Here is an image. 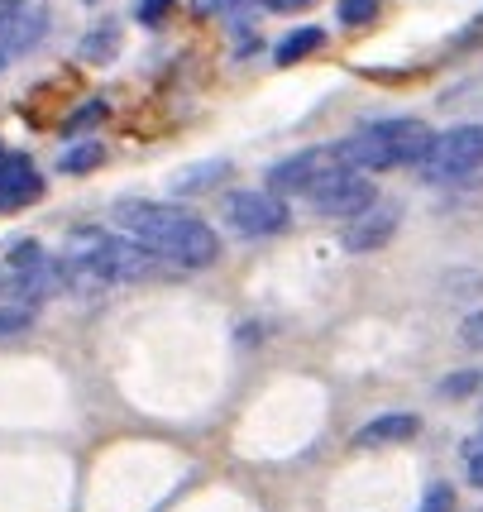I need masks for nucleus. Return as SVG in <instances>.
<instances>
[{"mask_svg": "<svg viewBox=\"0 0 483 512\" xmlns=\"http://www.w3.org/2000/svg\"><path fill=\"white\" fill-rule=\"evenodd\" d=\"M115 221L134 245L154 249L158 259L173 268H211L220 259L216 230L201 216L173 206V201H120Z\"/></svg>", "mask_w": 483, "mask_h": 512, "instance_id": "1", "label": "nucleus"}, {"mask_svg": "<svg viewBox=\"0 0 483 512\" xmlns=\"http://www.w3.org/2000/svg\"><path fill=\"white\" fill-rule=\"evenodd\" d=\"M436 134L426 130L421 120H378L369 130L340 139V163L354 168V173H388V168H407V163H421L426 149H431Z\"/></svg>", "mask_w": 483, "mask_h": 512, "instance_id": "2", "label": "nucleus"}, {"mask_svg": "<svg viewBox=\"0 0 483 512\" xmlns=\"http://www.w3.org/2000/svg\"><path fill=\"white\" fill-rule=\"evenodd\" d=\"M220 216L240 240H268L287 225V201L278 192H264V187H244V192H230L220 201Z\"/></svg>", "mask_w": 483, "mask_h": 512, "instance_id": "3", "label": "nucleus"}, {"mask_svg": "<svg viewBox=\"0 0 483 512\" xmlns=\"http://www.w3.org/2000/svg\"><path fill=\"white\" fill-rule=\"evenodd\" d=\"M417 168L426 182H450L483 168V125H460V130L436 134Z\"/></svg>", "mask_w": 483, "mask_h": 512, "instance_id": "4", "label": "nucleus"}, {"mask_svg": "<svg viewBox=\"0 0 483 512\" xmlns=\"http://www.w3.org/2000/svg\"><path fill=\"white\" fill-rule=\"evenodd\" d=\"M311 206H316V216H340V221H354V216H364L369 206L378 201L374 182L369 173H354V168H335L330 178H321L311 187Z\"/></svg>", "mask_w": 483, "mask_h": 512, "instance_id": "5", "label": "nucleus"}, {"mask_svg": "<svg viewBox=\"0 0 483 512\" xmlns=\"http://www.w3.org/2000/svg\"><path fill=\"white\" fill-rule=\"evenodd\" d=\"M335 168H345L335 144H326V149H302V154H292L268 168V192H278V197H287V192H292V197H311V187L321 178H330Z\"/></svg>", "mask_w": 483, "mask_h": 512, "instance_id": "6", "label": "nucleus"}, {"mask_svg": "<svg viewBox=\"0 0 483 512\" xmlns=\"http://www.w3.org/2000/svg\"><path fill=\"white\" fill-rule=\"evenodd\" d=\"M397 221H402L397 216V201H374L364 216H354L345 225V249L350 254H378L397 235Z\"/></svg>", "mask_w": 483, "mask_h": 512, "instance_id": "7", "label": "nucleus"}, {"mask_svg": "<svg viewBox=\"0 0 483 512\" xmlns=\"http://www.w3.org/2000/svg\"><path fill=\"white\" fill-rule=\"evenodd\" d=\"M48 34V5L44 0H24L20 10L5 20L0 29V53L10 58V53H29V48H39V39Z\"/></svg>", "mask_w": 483, "mask_h": 512, "instance_id": "8", "label": "nucleus"}, {"mask_svg": "<svg viewBox=\"0 0 483 512\" xmlns=\"http://www.w3.org/2000/svg\"><path fill=\"white\" fill-rule=\"evenodd\" d=\"M44 192V178L34 173V163L24 154H0V206L15 211L24 201H34Z\"/></svg>", "mask_w": 483, "mask_h": 512, "instance_id": "9", "label": "nucleus"}, {"mask_svg": "<svg viewBox=\"0 0 483 512\" xmlns=\"http://www.w3.org/2000/svg\"><path fill=\"white\" fill-rule=\"evenodd\" d=\"M421 431V417H412V412H383V417H374L369 426H359L354 431V450H378V446H402V441H412Z\"/></svg>", "mask_w": 483, "mask_h": 512, "instance_id": "10", "label": "nucleus"}, {"mask_svg": "<svg viewBox=\"0 0 483 512\" xmlns=\"http://www.w3.org/2000/svg\"><path fill=\"white\" fill-rule=\"evenodd\" d=\"M77 53H82V63H110V58L120 53V24L101 20L87 39H82V48H77Z\"/></svg>", "mask_w": 483, "mask_h": 512, "instance_id": "11", "label": "nucleus"}, {"mask_svg": "<svg viewBox=\"0 0 483 512\" xmlns=\"http://www.w3.org/2000/svg\"><path fill=\"white\" fill-rule=\"evenodd\" d=\"M321 44H326V34H321V29H297V34H287L283 44H278L273 58H278L283 67H292V63H302L307 53H316Z\"/></svg>", "mask_w": 483, "mask_h": 512, "instance_id": "12", "label": "nucleus"}, {"mask_svg": "<svg viewBox=\"0 0 483 512\" xmlns=\"http://www.w3.org/2000/svg\"><path fill=\"white\" fill-rule=\"evenodd\" d=\"M96 163H101V139H87V144H77V149L63 154V173H87Z\"/></svg>", "mask_w": 483, "mask_h": 512, "instance_id": "13", "label": "nucleus"}, {"mask_svg": "<svg viewBox=\"0 0 483 512\" xmlns=\"http://www.w3.org/2000/svg\"><path fill=\"white\" fill-rule=\"evenodd\" d=\"M378 15V0H340V24L345 29H364V24H374Z\"/></svg>", "mask_w": 483, "mask_h": 512, "instance_id": "14", "label": "nucleus"}, {"mask_svg": "<svg viewBox=\"0 0 483 512\" xmlns=\"http://www.w3.org/2000/svg\"><path fill=\"white\" fill-rule=\"evenodd\" d=\"M211 173H225V163H201V168H187L182 178H173V192L177 197H187V192H201V187H211Z\"/></svg>", "mask_w": 483, "mask_h": 512, "instance_id": "15", "label": "nucleus"}, {"mask_svg": "<svg viewBox=\"0 0 483 512\" xmlns=\"http://www.w3.org/2000/svg\"><path fill=\"white\" fill-rule=\"evenodd\" d=\"M29 326H34V312H29V307H15V302H5V307H0V340L24 335Z\"/></svg>", "mask_w": 483, "mask_h": 512, "instance_id": "16", "label": "nucleus"}, {"mask_svg": "<svg viewBox=\"0 0 483 512\" xmlns=\"http://www.w3.org/2000/svg\"><path fill=\"white\" fill-rule=\"evenodd\" d=\"M479 383H483V374H450V379L440 383V398H469Z\"/></svg>", "mask_w": 483, "mask_h": 512, "instance_id": "17", "label": "nucleus"}, {"mask_svg": "<svg viewBox=\"0 0 483 512\" xmlns=\"http://www.w3.org/2000/svg\"><path fill=\"white\" fill-rule=\"evenodd\" d=\"M450 508H455V493H450V484H431L417 512H450Z\"/></svg>", "mask_w": 483, "mask_h": 512, "instance_id": "18", "label": "nucleus"}, {"mask_svg": "<svg viewBox=\"0 0 483 512\" xmlns=\"http://www.w3.org/2000/svg\"><path fill=\"white\" fill-rule=\"evenodd\" d=\"M460 340H464V350H483V312L464 316V326H460Z\"/></svg>", "mask_w": 483, "mask_h": 512, "instance_id": "19", "label": "nucleus"}, {"mask_svg": "<svg viewBox=\"0 0 483 512\" xmlns=\"http://www.w3.org/2000/svg\"><path fill=\"white\" fill-rule=\"evenodd\" d=\"M469 484L483 489V431L474 436V446H469Z\"/></svg>", "mask_w": 483, "mask_h": 512, "instance_id": "20", "label": "nucleus"}, {"mask_svg": "<svg viewBox=\"0 0 483 512\" xmlns=\"http://www.w3.org/2000/svg\"><path fill=\"white\" fill-rule=\"evenodd\" d=\"M96 115H106V106H101V101H91V106H82V111L72 115V120H67V134H77V130H87L91 120H96Z\"/></svg>", "mask_w": 483, "mask_h": 512, "instance_id": "21", "label": "nucleus"}, {"mask_svg": "<svg viewBox=\"0 0 483 512\" xmlns=\"http://www.w3.org/2000/svg\"><path fill=\"white\" fill-rule=\"evenodd\" d=\"M168 5H173V0H139V20H144V24H158L163 15H168Z\"/></svg>", "mask_w": 483, "mask_h": 512, "instance_id": "22", "label": "nucleus"}, {"mask_svg": "<svg viewBox=\"0 0 483 512\" xmlns=\"http://www.w3.org/2000/svg\"><path fill=\"white\" fill-rule=\"evenodd\" d=\"M268 10H307V5H316V0H264Z\"/></svg>", "mask_w": 483, "mask_h": 512, "instance_id": "23", "label": "nucleus"}, {"mask_svg": "<svg viewBox=\"0 0 483 512\" xmlns=\"http://www.w3.org/2000/svg\"><path fill=\"white\" fill-rule=\"evenodd\" d=\"M20 5H24V0H0V29H5V20H10Z\"/></svg>", "mask_w": 483, "mask_h": 512, "instance_id": "24", "label": "nucleus"}, {"mask_svg": "<svg viewBox=\"0 0 483 512\" xmlns=\"http://www.w3.org/2000/svg\"><path fill=\"white\" fill-rule=\"evenodd\" d=\"M206 10H230V5H240V0H201Z\"/></svg>", "mask_w": 483, "mask_h": 512, "instance_id": "25", "label": "nucleus"}, {"mask_svg": "<svg viewBox=\"0 0 483 512\" xmlns=\"http://www.w3.org/2000/svg\"><path fill=\"white\" fill-rule=\"evenodd\" d=\"M0 72H5V53H0Z\"/></svg>", "mask_w": 483, "mask_h": 512, "instance_id": "26", "label": "nucleus"}, {"mask_svg": "<svg viewBox=\"0 0 483 512\" xmlns=\"http://www.w3.org/2000/svg\"><path fill=\"white\" fill-rule=\"evenodd\" d=\"M0 154H5V149H0Z\"/></svg>", "mask_w": 483, "mask_h": 512, "instance_id": "27", "label": "nucleus"}]
</instances>
